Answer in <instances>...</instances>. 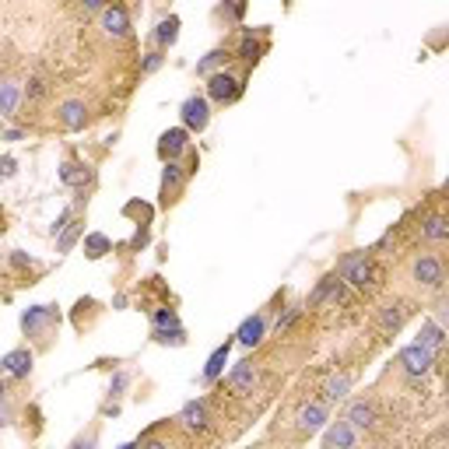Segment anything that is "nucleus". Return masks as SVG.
<instances>
[{"label":"nucleus","mask_w":449,"mask_h":449,"mask_svg":"<svg viewBox=\"0 0 449 449\" xmlns=\"http://www.w3.org/2000/svg\"><path fill=\"white\" fill-rule=\"evenodd\" d=\"M133 249H141V246H148V228H141V232H137V236H133Z\"/></svg>","instance_id":"obj_39"},{"label":"nucleus","mask_w":449,"mask_h":449,"mask_svg":"<svg viewBox=\"0 0 449 449\" xmlns=\"http://www.w3.org/2000/svg\"><path fill=\"white\" fill-rule=\"evenodd\" d=\"M263 333H267V316H249V320H243V327L236 330V340L239 344H246V348H256L260 340H263Z\"/></svg>","instance_id":"obj_15"},{"label":"nucleus","mask_w":449,"mask_h":449,"mask_svg":"<svg viewBox=\"0 0 449 449\" xmlns=\"http://www.w3.org/2000/svg\"><path fill=\"white\" fill-rule=\"evenodd\" d=\"M74 449H95V435H88V439H81Z\"/></svg>","instance_id":"obj_41"},{"label":"nucleus","mask_w":449,"mask_h":449,"mask_svg":"<svg viewBox=\"0 0 449 449\" xmlns=\"http://www.w3.org/2000/svg\"><path fill=\"white\" fill-rule=\"evenodd\" d=\"M337 278L348 281V285H355V288L372 285V263H368V253H348V256H340V263H337Z\"/></svg>","instance_id":"obj_2"},{"label":"nucleus","mask_w":449,"mask_h":449,"mask_svg":"<svg viewBox=\"0 0 449 449\" xmlns=\"http://www.w3.org/2000/svg\"><path fill=\"white\" fill-rule=\"evenodd\" d=\"M60 316H56V309L53 306H32V309H25L21 313V330H25V337H42L49 323H56Z\"/></svg>","instance_id":"obj_4"},{"label":"nucleus","mask_w":449,"mask_h":449,"mask_svg":"<svg viewBox=\"0 0 449 449\" xmlns=\"http://www.w3.org/2000/svg\"><path fill=\"white\" fill-rule=\"evenodd\" d=\"M358 446V435H355V428L340 418V421H333L327 432H323V449H355Z\"/></svg>","instance_id":"obj_9"},{"label":"nucleus","mask_w":449,"mask_h":449,"mask_svg":"<svg viewBox=\"0 0 449 449\" xmlns=\"http://www.w3.org/2000/svg\"><path fill=\"white\" fill-rule=\"evenodd\" d=\"M179 120H183V130H186V133L207 130V123H211V102H207L204 95H190V99L179 106Z\"/></svg>","instance_id":"obj_3"},{"label":"nucleus","mask_w":449,"mask_h":449,"mask_svg":"<svg viewBox=\"0 0 449 449\" xmlns=\"http://www.w3.org/2000/svg\"><path fill=\"white\" fill-rule=\"evenodd\" d=\"M225 60H228V49H211L204 60L197 64V74H207V78H211V74H214V67H218V64H225Z\"/></svg>","instance_id":"obj_31"},{"label":"nucleus","mask_w":449,"mask_h":449,"mask_svg":"<svg viewBox=\"0 0 449 449\" xmlns=\"http://www.w3.org/2000/svg\"><path fill=\"white\" fill-rule=\"evenodd\" d=\"M323 421H327V404H306L298 410V428L302 432H316V428H323Z\"/></svg>","instance_id":"obj_21"},{"label":"nucleus","mask_w":449,"mask_h":449,"mask_svg":"<svg viewBox=\"0 0 449 449\" xmlns=\"http://www.w3.org/2000/svg\"><path fill=\"white\" fill-rule=\"evenodd\" d=\"M0 400H4V383H0Z\"/></svg>","instance_id":"obj_45"},{"label":"nucleus","mask_w":449,"mask_h":449,"mask_svg":"<svg viewBox=\"0 0 449 449\" xmlns=\"http://www.w3.org/2000/svg\"><path fill=\"white\" fill-rule=\"evenodd\" d=\"M32 351L29 348H14V351H7L4 358H0V368H4V375H11V379H25L29 372H32Z\"/></svg>","instance_id":"obj_8"},{"label":"nucleus","mask_w":449,"mask_h":449,"mask_svg":"<svg viewBox=\"0 0 449 449\" xmlns=\"http://www.w3.org/2000/svg\"><path fill=\"white\" fill-rule=\"evenodd\" d=\"M151 337H155L158 344H186V330L179 327V323H172V327H155Z\"/></svg>","instance_id":"obj_30"},{"label":"nucleus","mask_w":449,"mask_h":449,"mask_svg":"<svg viewBox=\"0 0 449 449\" xmlns=\"http://www.w3.org/2000/svg\"><path fill=\"white\" fill-rule=\"evenodd\" d=\"M106 253H113L109 236H102V232H91V236H84V256H88V260H102Z\"/></svg>","instance_id":"obj_23"},{"label":"nucleus","mask_w":449,"mask_h":449,"mask_svg":"<svg viewBox=\"0 0 449 449\" xmlns=\"http://www.w3.org/2000/svg\"><path fill=\"white\" fill-rule=\"evenodd\" d=\"M414 281L425 288L443 285V263H439V256H418L414 260Z\"/></svg>","instance_id":"obj_10"},{"label":"nucleus","mask_w":449,"mask_h":449,"mask_svg":"<svg viewBox=\"0 0 449 449\" xmlns=\"http://www.w3.org/2000/svg\"><path fill=\"white\" fill-rule=\"evenodd\" d=\"M67 221H71V211H64V214L56 218V225H53V236H60V232L67 228Z\"/></svg>","instance_id":"obj_38"},{"label":"nucleus","mask_w":449,"mask_h":449,"mask_svg":"<svg viewBox=\"0 0 449 449\" xmlns=\"http://www.w3.org/2000/svg\"><path fill=\"white\" fill-rule=\"evenodd\" d=\"M267 29H243V42H239V60L246 64H256L267 49Z\"/></svg>","instance_id":"obj_11"},{"label":"nucleus","mask_w":449,"mask_h":449,"mask_svg":"<svg viewBox=\"0 0 449 449\" xmlns=\"http://www.w3.org/2000/svg\"><path fill=\"white\" fill-rule=\"evenodd\" d=\"M176 39H179V18L168 14L165 21H158V29H155V42H158V46H172Z\"/></svg>","instance_id":"obj_27"},{"label":"nucleus","mask_w":449,"mask_h":449,"mask_svg":"<svg viewBox=\"0 0 449 449\" xmlns=\"http://www.w3.org/2000/svg\"><path fill=\"white\" fill-rule=\"evenodd\" d=\"M404 316H408V309H404V306H386V309H383V316H379V323H383L386 333H397V330L404 327Z\"/></svg>","instance_id":"obj_28"},{"label":"nucleus","mask_w":449,"mask_h":449,"mask_svg":"<svg viewBox=\"0 0 449 449\" xmlns=\"http://www.w3.org/2000/svg\"><path fill=\"white\" fill-rule=\"evenodd\" d=\"M46 91H49V84L42 81V78H32V81H29V88H25V99H32V102H36V99H42Z\"/></svg>","instance_id":"obj_32"},{"label":"nucleus","mask_w":449,"mask_h":449,"mask_svg":"<svg viewBox=\"0 0 449 449\" xmlns=\"http://www.w3.org/2000/svg\"><path fill=\"white\" fill-rule=\"evenodd\" d=\"M141 449H168L165 443H148V446H141Z\"/></svg>","instance_id":"obj_43"},{"label":"nucleus","mask_w":449,"mask_h":449,"mask_svg":"<svg viewBox=\"0 0 449 449\" xmlns=\"http://www.w3.org/2000/svg\"><path fill=\"white\" fill-rule=\"evenodd\" d=\"M56 116L64 123V130H81L84 123H88V109H84V102H78V99H67V102L56 109Z\"/></svg>","instance_id":"obj_16"},{"label":"nucleus","mask_w":449,"mask_h":449,"mask_svg":"<svg viewBox=\"0 0 449 449\" xmlns=\"http://www.w3.org/2000/svg\"><path fill=\"white\" fill-rule=\"evenodd\" d=\"M14 172H18V162H14L11 155H4V158H0V179H11Z\"/></svg>","instance_id":"obj_35"},{"label":"nucleus","mask_w":449,"mask_h":449,"mask_svg":"<svg viewBox=\"0 0 449 449\" xmlns=\"http://www.w3.org/2000/svg\"><path fill=\"white\" fill-rule=\"evenodd\" d=\"M421 236H425V243H446L449 236V225L443 214H432L428 221H425V228H421Z\"/></svg>","instance_id":"obj_24"},{"label":"nucleus","mask_w":449,"mask_h":449,"mask_svg":"<svg viewBox=\"0 0 449 449\" xmlns=\"http://www.w3.org/2000/svg\"><path fill=\"white\" fill-rule=\"evenodd\" d=\"M400 365L408 375H425L428 368L435 365V351H428V348H421V344H408L404 351H400Z\"/></svg>","instance_id":"obj_7"},{"label":"nucleus","mask_w":449,"mask_h":449,"mask_svg":"<svg viewBox=\"0 0 449 449\" xmlns=\"http://www.w3.org/2000/svg\"><path fill=\"white\" fill-rule=\"evenodd\" d=\"M7 421H11V408H4V404H0V425H7Z\"/></svg>","instance_id":"obj_42"},{"label":"nucleus","mask_w":449,"mask_h":449,"mask_svg":"<svg viewBox=\"0 0 449 449\" xmlns=\"http://www.w3.org/2000/svg\"><path fill=\"white\" fill-rule=\"evenodd\" d=\"M102 29H106L109 39H123V36L130 32V14H126L123 4H113V7L102 11Z\"/></svg>","instance_id":"obj_12"},{"label":"nucleus","mask_w":449,"mask_h":449,"mask_svg":"<svg viewBox=\"0 0 449 449\" xmlns=\"http://www.w3.org/2000/svg\"><path fill=\"white\" fill-rule=\"evenodd\" d=\"M179 421H183L190 432H204V428H207V408H204V400H190L186 408L179 410Z\"/></svg>","instance_id":"obj_19"},{"label":"nucleus","mask_w":449,"mask_h":449,"mask_svg":"<svg viewBox=\"0 0 449 449\" xmlns=\"http://www.w3.org/2000/svg\"><path fill=\"white\" fill-rule=\"evenodd\" d=\"M162 53H158V49H155V53H148V56H144V64H141V74H155V71H158V67H162Z\"/></svg>","instance_id":"obj_33"},{"label":"nucleus","mask_w":449,"mask_h":449,"mask_svg":"<svg viewBox=\"0 0 449 449\" xmlns=\"http://www.w3.org/2000/svg\"><path fill=\"white\" fill-rule=\"evenodd\" d=\"M298 313H302V309H288L285 316H281V320H278V327L285 330V327H291V323H295V320H298Z\"/></svg>","instance_id":"obj_37"},{"label":"nucleus","mask_w":449,"mask_h":449,"mask_svg":"<svg viewBox=\"0 0 449 449\" xmlns=\"http://www.w3.org/2000/svg\"><path fill=\"white\" fill-rule=\"evenodd\" d=\"M414 344H421V348H428V351H439V348L446 344V330L439 327V323H421Z\"/></svg>","instance_id":"obj_22"},{"label":"nucleus","mask_w":449,"mask_h":449,"mask_svg":"<svg viewBox=\"0 0 449 449\" xmlns=\"http://www.w3.org/2000/svg\"><path fill=\"white\" fill-rule=\"evenodd\" d=\"M21 137H25V130H7L4 133V141H21Z\"/></svg>","instance_id":"obj_40"},{"label":"nucleus","mask_w":449,"mask_h":449,"mask_svg":"<svg viewBox=\"0 0 449 449\" xmlns=\"http://www.w3.org/2000/svg\"><path fill=\"white\" fill-rule=\"evenodd\" d=\"M151 320H155V327H172V323H179V316H176L172 309H158Z\"/></svg>","instance_id":"obj_34"},{"label":"nucleus","mask_w":449,"mask_h":449,"mask_svg":"<svg viewBox=\"0 0 449 449\" xmlns=\"http://www.w3.org/2000/svg\"><path fill=\"white\" fill-rule=\"evenodd\" d=\"M183 183H186V168H183L179 162H165V172H162V204H172V201L179 197Z\"/></svg>","instance_id":"obj_13"},{"label":"nucleus","mask_w":449,"mask_h":449,"mask_svg":"<svg viewBox=\"0 0 449 449\" xmlns=\"http://www.w3.org/2000/svg\"><path fill=\"white\" fill-rule=\"evenodd\" d=\"M228 390L236 393V397H249L253 390H256V383H260V372L253 362H236V368L228 372Z\"/></svg>","instance_id":"obj_5"},{"label":"nucleus","mask_w":449,"mask_h":449,"mask_svg":"<svg viewBox=\"0 0 449 449\" xmlns=\"http://www.w3.org/2000/svg\"><path fill=\"white\" fill-rule=\"evenodd\" d=\"M81 232H84V221H74V225H67L60 236H56V253H71L74 249V243L81 239Z\"/></svg>","instance_id":"obj_29"},{"label":"nucleus","mask_w":449,"mask_h":449,"mask_svg":"<svg viewBox=\"0 0 449 449\" xmlns=\"http://www.w3.org/2000/svg\"><path fill=\"white\" fill-rule=\"evenodd\" d=\"M228 355H232V340H225V344H218V348L211 351V358H207V365H204V379H207V383H214V379L225 372Z\"/></svg>","instance_id":"obj_20"},{"label":"nucleus","mask_w":449,"mask_h":449,"mask_svg":"<svg viewBox=\"0 0 449 449\" xmlns=\"http://www.w3.org/2000/svg\"><path fill=\"white\" fill-rule=\"evenodd\" d=\"M18 99H21L18 81H0V116H11L18 109Z\"/></svg>","instance_id":"obj_25"},{"label":"nucleus","mask_w":449,"mask_h":449,"mask_svg":"<svg viewBox=\"0 0 449 449\" xmlns=\"http://www.w3.org/2000/svg\"><path fill=\"white\" fill-rule=\"evenodd\" d=\"M207 99L218 102V106H232V102L243 99V81L232 78L228 71H214V74L207 78Z\"/></svg>","instance_id":"obj_1"},{"label":"nucleus","mask_w":449,"mask_h":449,"mask_svg":"<svg viewBox=\"0 0 449 449\" xmlns=\"http://www.w3.org/2000/svg\"><path fill=\"white\" fill-rule=\"evenodd\" d=\"M126 214H130V218L148 221V218H151V207H148V204H126Z\"/></svg>","instance_id":"obj_36"},{"label":"nucleus","mask_w":449,"mask_h":449,"mask_svg":"<svg viewBox=\"0 0 449 449\" xmlns=\"http://www.w3.org/2000/svg\"><path fill=\"white\" fill-rule=\"evenodd\" d=\"M344 421H348L351 428H372V425H375V408H372L368 400H351Z\"/></svg>","instance_id":"obj_17"},{"label":"nucleus","mask_w":449,"mask_h":449,"mask_svg":"<svg viewBox=\"0 0 449 449\" xmlns=\"http://www.w3.org/2000/svg\"><path fill=\"white\" fill-rule=\"evenodd\" d=\"M348 390H351V375H348V372H340V375H330L327 386H323L327 400H344V397H348Z\"/></svg>","instance_id":"obj_26"},{"label":"nucleus","mask_w":449,"mask_h":449,"mask_svg":"<svg viewBox=\"0 0 449 449\" xmlns=\"http://www.w3.org/2000/svg\"><path fill=\"white\" fill-rule=\"evenodd\" d=\"M340 295H344V281L340 278H323L316 291L309 295V306H320V302H340Z\"/></svg>","instance_id":"obj_18"},{"label":"nucleus","mask_w":449,"mask_h":449,"mask_svg":"<svg viewBox=\"0 0 449 449\" xmlns=\"http://www.w3.org/2000/svg\"><path fill=\"white\" fill-rule=\"evenodd\" d=\"M91 179H95V176H91V168L84 162H64L60 165V183L71 186V190H84Z\"/></svg>","instance_id":"obj_14"},{"label":"nucleus","mask_w":449,"mask_h":449,"mask_svg":"<svg viewBox=\"0 0 449 449\" xmlns=\"http://www.w3.org/2000/svg\"><path fill=\"white\" fill-rule=\"evenodd\" d=\"M186 148H190V133L183 126H172V130H165L162 137H158V158L162 162H179V155Z\"/></svg>","instance_id":"obj_6"},{"label":"nucleus","mask_w":449,"mask_h":449,"mask_svg":"<svg viewBox=\"0 0 449 449\" xmlns=\"http://www.w3.org/2000/svg\"><path fill=\"white\" fill-rule=\"evenodd\" d=\"M120 449H137V446H133V443H126V446H120Z\"/></svg>","instance_id":"obj_44"}]
</instances>
